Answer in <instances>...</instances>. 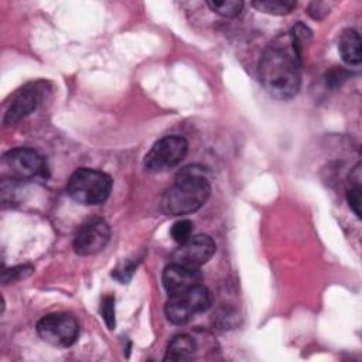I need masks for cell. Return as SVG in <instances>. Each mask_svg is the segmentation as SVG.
<instances>
[{"label":"cell","mask_w":362,"mask_h":362,"mask_svg":"<svg viewBox=\"0 0 362 362\" xmlns=\"http://www.w3.org/2000/svg\"><path fill=\"white\" fill-rule=\"evenodd\" d=\"M303 55L288 33L276 37L259 61V81L269 95L279 100L294 98L301 85Z\"/></svg>","instance_id":"cell-1"},{"label":"cell","mask_w":362,"mask_h":362,"mask_svg":"<svg viewBox=\"0 0 362 362\" xmlns=\"http://www.w3.org/2000/svg\"><path fill=\"white\" fill-rule=\"evenodd\" d=\"M211 195V184L198 165L182 168L173 185L161 197V209L165 215L181 216L198 211Z\"/></svg>","instance_id":"cell-2"},{"label":"cell","mask_w":362,"mask_h":362,"mask_svg":"<svg viewBox=\"0 0 362 362\" xmlns=\"http://www.w3.org/2000/svg\"><path fill=\"white\" fill-rule=\"evenodd\" d=\"M112 178L99 170L78 168L68 180L66 192L78 204L100 205L112 191Z\"/></svg>","instance_id":"cell-3"},{"label":"cell","mask_w":362,"mask_h":362,"mask_svg":"<svg viewBox=\"0 0 362 362\" xmlns=\"http://www.w3.org/2000/svg\"><path fill=\"white\" fill-rule=\"evenodd\" d=\"M211 293L202 284H198L184 293L168 296L164 311L170 322L175 325L187 324L194 315L206 311L211 307Z\"/></svg>","instance_id":"cell-4"},{"label":"cell","mask_w":362,"mask_h":362,"mask_svg":"<svg viewBox=\"0 0 362 362\" xmlns=\"http://www.w3.org/2000/svg\"><path fill=\"white\" fill-rule=\"evenodd\" d=\"M3 175L11 181H27L47 177L48 168L42 156L33 148L18 147L7 151L1 158Z\"/></svg>","instance_id":"cell-5"},{"label":"cell","mask_w":362,"mask_h":362,"mask_svg":"<svg viewBox=\"0 0 362 362\" xmlns=\"http://www.w3.org/2000/svg\"><path fill=\"white\" fill-rule=\"evenodd\" d=\"M188 151V141L182 136L171 134L157 140L144 157V168L161 173L180 164Z\"/></svg>","instance_id":"cell-6"},{"label":"cell","mask_w":362,"mask_h":362,"mask_svg":"<svg viewBox=\"0 0 362 362\" xmlns=\"http://www.w3.org/2000/svg\"><path fill=\"white\" fill-rule=\"evenodd\" d=\"M37 332L47 344L52 346H71L79 335L76 318L66 313H54L42 317L37 324Z\"/></svg>","instance_id":"cell-7"},{"label":"cell","mask_w":362,"mask_h":362,"mask_svg":"<svg viewBox=\"0 0 362 362\" xmlns=\"http://www.w3.org/2000/svg\"><path fill=\"white\" fill-rule=\"evenodd\" d=\"M47 92L48 82L45 81H35L24 85L13 95L11 102L8 103V107L4 113L3 123L14 124L25 116H28L30 113H33L42 102Z\"/></svg>","instance_id":"cell-8"},{"label":"cell","mask_w":362,"mask_h":362,"mask_svg":"<svg viewBox=\"0 0 362 362\" xmlns=\"http://www.w3.org/2000/svg\"><path fill=\"white\" fill-rule=\"evenodd\" d=\"M110 240V226L102 218H93L79 226L74 236V250L79 256L96 255Z\"/></svg>","instance_id":"cell-9"},{"label":"cell","mask_w":362,"mask_h":362,"mask_svg":"<svg viewBox=\"0 0 362 362\" xmlns=\"http://www.w3.org/2000/svg\"><path fill=\"white\" fill-rule=\"evenodd\" d=\"M216 245L208 235L191 236L187 242L181 243L171 255V263L199 270L215 253Z\"/></svg>","instance_id":"cell-10"},{"label":"cell","mask_w":362,"mask_h":362,"mask_svg":"<svg viewBox=\"0 0 362 362\" xmlns=\"http://www.w3.org/2000/svg\"><path fill=\"white\" fill-rule=\"evenodd\" d=\"M202 281V274L197 269H188L170 263L163 272V286L168 296L184 293Z\"/></svg>","instance_id":"cell-11"},{"label":"cell","mask_w":362,"mask_h":362,"mask_svg":"<svg viewBox=\"0 0 362 362\" xmlns=\"http://www.w3.org/2000/svg\"><path fill=\"white\" fill-rule=\"evenodd\" d=\"M338 49L348 65H359L362 61L361 37L354 28H345L338 38Z\"/></svg>","instance_id":"cell-12"},{"label":"cell","mask_w":362,"mask_h":362,"mask_svg":"<svg viewBox=\"0 0 362 362\" xmlns=\"http://www.w3.org/2000/svg\"><path fill=\"white\" fill-rule=\"evenodd\" d=\"M195 351L197 344L194 338L188 334H180L170 341L164 361H188L194 356Z\"/></svg>","instance_id":"cell-13"},{"label":"cell","mask_w":362,"mask_h":362,"mask_svg":"<svg viewBox=\"0 0 362 362\" xmlns=\"http://www.w3.org/2000/svg\"><path fill=\"white\" fill-rule=\"evenodd\" d=\"M346 201L356 218H361V163L352 168L348 177Z\"/></svg>","instance_id":"cell-14"},{"label":"cell","mask_w":362,"mask_h":362,"mask_svg":"<svg viewBox=\"0 0 362 362\" xmlns=\"http://www.w3.org/2000/svg\"><path fill=\"white\" fill-rule=\"evenodd\" d=\"M252 6L262 13H267V14H273V16H283V14H288L290 11H293V8L296 7V1H293V0H256V1H252Z\"/></svg>","instance_id":"cell-15"},{"label":"cell","mask_w":362,"mask_h":362,"mask_svg":"<svg viewBox=\"0 0 362 362\" xmlns=\"http://www.w3.org/2000/svg\"><path fill=\"white\" fill-rule=\"evenodd\" d=\"M206 6L216 14L222 17H236L243 8V1L240 0H208Z\"/></svg>","instance_id":"cell-16"},{"label":"cell","mask_w":362,"mask_h":362,"mask_svg":"<svg viewBox=\"0 0 362 362\" xmlns=\"http://www.w3.org/2000/svg\"><path fill=\"white\" fill-rule=\"evenodd\" d=\"M192 229H194V223L189 219H180L173 223L170 233H171V238L178 245H181L192 236Z\"/></svg>","instance_id":"cell-17"},{"label":"cell","mask_w":362,"mask_h":362,"mask_svg":"<svg viewBox=\"0 0 362 362\" xmlns=\"http://www.w3.org/2000/svg\"><path fill=\"white\" fill-rule=\"evenodd\" d=\"M100 314L107 325L109 329H113L116 325L115 321V297L113 296H105L100 304Z\"/></svg>","instance_id":"cell-18"},{"label":"cell","mask_w":362,"mask_h":362,"mask_svg":"<svg viewBox=\"0 0 362 362\" xmlns=\"http://www.w3.org/2000/svg\"><path fill=\"white\" fill-rule=\"evenodd\" d=\"M31 272H33V267L28 266V264L16 266V267H13V269H8V270H4V272H3L1 281H3V284L13 283V281H16V280H18V279H23V277L28 276Z\"/></svg>","instance_id":"cell-19"},{"label":"cell","mask_w":362,"mask_h":362,"mask_svg":"<svg viewBox=\"0 0 362 362\" xmlns=\"http://www.w3.org/2000/svg\"><path fill=\"white\" fill-rule=\"evenodd\" d=\"M136 266H137V262L136 263H133V262H126L124 264H122V266H119L116 270H113V273H112V276L116 279V280H119L120 283H127L130 279H132V276H133V273H134V270H136Z\"/></svg>","instance_id":"cell-20"},{"label":"cell","mask_w":362,"mask_h":362,"mask_svg":"<svg viewBox=\"0 0 362 362\" xmlns=\"http://www.w3.org/2000/svg\"><path fill=\"white\" fill-rule=\"evenodd\" d=\"M346 76V72L342 69H334L327 75V85L329 86H337L338 83H341Z\"/></svg>","instance_id":"cell-21"}]
</instances>
